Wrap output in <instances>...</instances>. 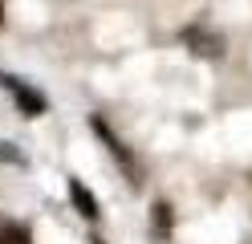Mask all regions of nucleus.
I'll list each match as a JSON object with an SVG mask.
<instances>
[{
    "instance_id": "nucleus-5",
    "label": "nucleus",
    "mask_w": 252,
    "mask_h": 244,
    "mask_svg": "<svg viewBox=\"0 0 252 244\" xmlns=\"http://www.w3.org/2000/svg\"><path fill=\"white\" fill-rule=\"evenodd\" d=\"M0 244H29V232H25V228H4Z\"/></svg>"
},
{
    "instance_id": "nucleus-7",
    "label": "nucleus",
    "mask_w": 252,
    "mask_h": 244,
    "mask_svg": "<svg viewBox=\"0 0 252 244\" xmlns=\"http://www.w3.org/2000/svg\"><path fill=\"white\" fill-rule=\"evenodd\" d=\"M0 21H4V8H0Z\"/></svg>"
},
{
    "instance_id": "nucleus-1",
    "label": "nucleus",
    "mask_w": 252,
    "mask_h": 244,
    "mask_svg": "<svg viewBox=\"0 0 252 244\" xmlns=\"http://www.w3.org/2000/svg\"><path fill=\"white\" fill-rule=\"evenodd\" d=\"M0 86H4V90H12V94H17V106L29 114V118H37V114L45 110V98L37 94V90H29L25 86V81L21 77H0Z\"/></svg>"
},
{
    "instance_id": "nucleus-4",
    "label": "nucleus",
    "mask_w": 252,
    "mask_h": 244,
    "mask_svg": "<svg viewBox=\"0 0 252 244\" xmlns=\"http://www.w3.org/2000/svg\"><path fill=\"white\" fill-rule=\"evenodd\" d=\"M155 232H159V236H163V232H171V208H167L163 200L155 204Z\"/></svg>"
},
{
    "instance_id": "nucleus-2",
    "label": "nucleus",
    "mask_w": 252,
    "mask_h": 244,
    "mask_svg": "<svg viewBox=\"0 0 252 244\" xmlns=\"http://www.w3.org/2000/svg\"><path fill=\"white\" fill-rule=\"evenodd\" d=\"M187 45H191V53H199V57H220L224 53V37H220V33H208V29H191L187 33Z\"/></svg>"
},
{
    "instance_id": "nucleus-8",
    "label": "nucleus",
    "mask_w": 252,
    "mask_h": 244,
    "mask_svg": "<svg viewBox=\"0 0 252 244\" xmlns=\"http://www.w3.org/2000/svg\"><path fill=\"white\" fill-rule=\"evenodd\" d=\"M98 244H102V240H98Z\"/></svg>"
},
{
    "instance_id": "nucleus-3",
    "label": "nucleus",
    "mask_w": 252,
    "mask_h": 244,
    "mask_svg": "<svg viewBox=\"0 0 252 244\" xmlns=\"http://www.w3.org/2000/svg\"><path fill=\"white\" fill-rule=\"evenodd\" d=\"M69 200L77 204V211H82L86 220H98V200L90 195V187L82 183V179H69Z\"/></svg>"
},
{
    "instance_id": "nucleus-6",
    "label": "nucleus",
    "mask_w": 252,
    "mask_h": 244,
    "mask_svg": "<svg viewBox=\"0 0 252 244\" xmlns=\"http://www.w3.org/2000/svg\"><path fill=\"white\" fill-rule=\"evenodd\" d=\"M4 228H8V224H4V220H0V236H4Z\"/></svg>"
}]
</instances>
